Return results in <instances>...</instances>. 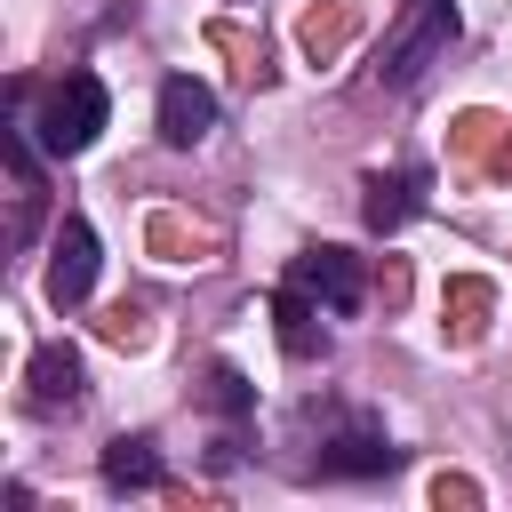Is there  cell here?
Returning a JSON list of instances; mask_svg holds the SVG:
<instances>
[{
    "instance_id": "cell-4",
    "label": "cell",
    "mask_w": 512,
    "mask_h": 512,
    "mask_svg": "<svg viewBox=\"0 0 512 512\" xmlns=\"http://www.w3.org/2000/svg\"><path fill=\"white\" fill-rule=\"evenodd\" d=\"M88 288H96V232L88 216H64L48 240V304H88Z\"/></svg>"
},
{
    "instance_id": "cell-10",
    "label": "cell",
    "mask_w": 512,
    "mask_h": 512,
    "mask_svg": "<svg viewBox=\"0 0 512 512\" xmlns=\"http://www.w3.org/2000/svg\"><path fill=\"white\" fill-rule=\"evenodd\" d=\"M272 320H280V352H288V360H312V352H320V328H312V296H304V288L280 280Z\"/></svg>"
},
{
    "instance_id": "cell-1",
    "label": "cell",
    "mask_w": 512,
    "mask_h": 512,
    "mask_svg": "<svg viewBox=\"0 0 512 512\" xmlns=\"http://www.w3.org/2000/svg\"><path fill=\"white\" fill-rule=\"evenodd\" d=\"M448 40H456V0H408V8H400V24L384 32L376 80H384V88H416Z\"/></svg>"
},
{
    "instance_id": "cell-14",
    "label": "cell",
    "mask_w": 512,
    "mask_h": 512,
    "mask_svg": "<svg viewBox=\"0 0 512 512\" xmlns=\"http://www.w3.org/2000/svg\"><path fill=\"white\" fill-rule=\"evenodd\" d=\"M152 248H184V256H192V248H208V232H200V224H184V216H168V208H160V216H152Z\"/></svg>"
},
{
    "instance_id": "cell-7",
    "label": "cell",
    "mask_w": 512,
    "mask_h": 512,
    "mask_svg": "<svg viewBox=\"0 0 512 512\" xmlns=\"http://www.w3.org/2000/svg\"><path fill=\"white\" fill-rule=\"evenodd\" d=\"M392 464H400V448H392L376 424H352V432L320 440V472H328V480H368V472H392Z\"/></svg>"
},
{
    "instance_id": "cell-12",
    "label": "cell",
    "mask_w": 512,
    "mask_h": 512,
    "mask_svg": "<svg viewBox=\"0 0 512 512\" xmlns=\"http://www.w3.org/2000/svg\"><path fill=\"white\" fill-rule=\"evenodd\" d=\"M488 304H496V288H488V280H448V312H456L448 328H456V344H472V336L488 328Z\"/></svg>"
},
{
    "instance_id": "cell-15",
    "label": "cell",
    "mask_w": 512,
    "mask_h": 512,
    "mask_svg": "<svg viewBox=\"0 0 512 512\" xmlns=\"http://www.w3.org/2000/svg\"><path fill=\"white\" fill-rule=\"evenodd\" d=\"M104 336H112V344H144V312H136V304H112V312H104Z\"/></svg>"
},
{
    "instance_id": "cell-11",
    "label": "cell",
    "mask_w": 512,
    "mask_h": 512,
    "mask_svg": "<svg viewBox=\"0 0 512 512\" xmlns=\"http://www.w3.org/2000/svg\"><path fill=\"white\" fill-rule=\"evenodd\" d=\"M344 40H352V8H344V0H328V8L304 16V56H312V64H328Z\"/></svg>"
},
{
    "instance_id": "cell-2",
    "label": "cell",
    "mask_w": 512,
    "mask_h": 512,
    "mask_svg": "<svg viewBox=\"0 0 512 512\" xmlns=\"http://www.w3.org/2000/svg\"><path fill=\"white\" fill-rule=\"evenodd\" d=\"M104 80L96 72H64L56 88H48V112H40V144L56 152V160H72V152H88L96 136H104Z\"/></svg>"
},
{
    "instance_id": "cell-17",
    "label": "cell",
    "mask_w": 512,
    "mask_h": 512,
    "mask_svg": "<svg viewBox=\"0 0 512 512\" xmlns=\"http://www.w3.org/2000/svg\"><path fill=\"white\" fill-rule=\"evenodd\" d=\"M496 168H504V176H512V144H504V160H496Z\"/></svg>"
},
{
    "instance_id": "cell-3",
    "label": "cell",
    "mask_w": 512,
    "mask_h": 512,
    "mask_svg": "<svg viewBox=\"0 0 512 512\" xmlns=\"http://www.w3.org/2000/svg\"><path fill=\"white\" fill-rule=\"evenodd\" d=\"M288 288H304V296L328 304V312H360V296H368L352 248H304V256L288 264Z\"/></svg>"
},
{
    "instance_id": "cell-16",
    "label": "cell",
    "mask_w": 512,
    "mask_h": 512,
    "mask_svg": "<svg viewBox=\"0 0 512 512\" xmlns=\"http://www.w3.org/2000/svg\"><path fill=\"white\" fill-rule=\"evenodd\" d=\"M432 496H440V504H480V488H472L464 472H440V480H432Z\"/></svg>"
},
{
    "instance_id": "cell-5",
    "label": "cell",
    "mask_w": 512,
    "mask_h": 512,
    "mask_svg": "<svg viewBox=\"0 0 512 512\" xmlns=\"http://www.w3.org/2000/svg\"><path fill=\"white\" fill-rule=\"evenodd\" d=\"M208 128H216V88H208V80H192V72L160 80V144L192 152Z\"/></svg>"
},
{
    "instance_id": "cell-6",
    "label": "cell",
    "mask_w": 512,
    "mask_h": 512,
    "mask_svg": "<svg viewBox=\"0 0 512 512\" xmlns=\"http://www.w3.org/2000/svg\"><path fill=\"white\" fill-rule=\"evenodd\" d=\"M24 384H32L24 400H32L40 416H56V408H80V392H88V368H80V352H72V344H40Z\"/></svg>"
},
{
    "instance_id": "cell-9",
    "label": "cell",
    "mask_w": 512,
    "mask_h": 512,
    "mask_svg": "<svg viewBox=\"0 0 512 512\" xmlns=\"http://www.w3.org/2000/svg\"><path fill=\"white\" fill-rule=\"evenodd\" d=\"M104 480H112V488H160V448H152L144 432H120V440L104 448Z\"/></svg>"
},
{
    "instance_id": "cell-13",
    "label": "cell",
    "mask_w": 512,
    "mask_h": 512,
    "mask_svg": "<svg viewBox=\"0 0 512 512\" xmlns=\"http://www.w3.org/2000/svg\"><path fill=\"white\" fill-rule=\"evenodd\" d=\"M208 408H216V416H248V408H256V384H248L240 368H208Z\"/></svg>"
},
{
    "instance_id": "cell-8",
    "label": "cell",
    "mask_w": 512,
    "mask_h": 512,
    "mask_svg": "<svg viewBox=\"0 0 512 512\" xmlns=\"http://www.w3.org/2000/svg\"><path fill=\"white\" fill-rule=\"evenodd\" d=\"M416 208H424V176H416V168H400V176H368V200H360L368 232H400Z\"/></svg>"
}]
</instances>
